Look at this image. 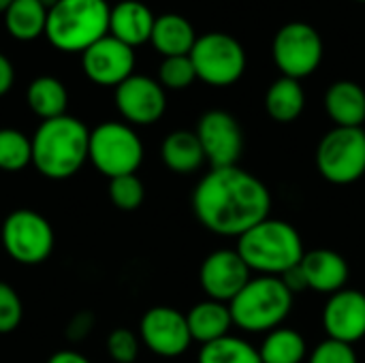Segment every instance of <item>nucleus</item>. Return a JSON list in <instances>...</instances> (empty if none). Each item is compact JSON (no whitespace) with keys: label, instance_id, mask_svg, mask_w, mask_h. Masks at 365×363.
Here are the masks:
<instances>
[{"label":"nucleus","instance_id":"1","mask_svg":"<svg viewBox=\"0 0 365 363\" xmlns=\"http://www.w3.org/2000/svg\"><path fill=\"white\" fill-rule=\"evenodd\" d=\"M192 212L207 231L240 237L269 218L272 195L255 173L237 165L212 169L195 186Z\"/></svg>","mask_w":365,"mask_h":363},{"label":"nucleus","instance_id":"2","mask_svg":"<svg viewBox=\"0 0 365 363\" xmlns=\"http://www.w3.org/2000/svg\"><path fill=\"white\" fill-rule=\"evenodd\" d=\"M90 131L73 118L60 116L41 122L32 137V165L47 180L73 178L88 160Z\"/></svg>","mask_w":365,"mask_h":363},{"label":"nucleus","instance_id":"3","mask_svg":"<svg viewBox=\"0 0 365 363\" xmlns=\"http://www.w3.org/2000/svg\"><path fill=\"white\" fill-rule=\"evenodd\" d=\"M237 255L250 272L261 276H282L287 270L302 263L306 250L302 235L287 220L265 218L250 231L237 237Z\"/></svg>","mask_w":365,"mask_h":363},{"label":"nucleus","instance_id":"4","mask_svg":"<svg viewBox=\"0 0 365 363\" xmlns=\"http://www.w3.org/2000/svg\"><path fill=\"white\" fill-rule=\"evenodd\" d=\"M107 0H58L49 6L45 36L51 47L64 53H83L109 34Z\"/></svg>","mask_w":365,"mask_h":363},{"label":"nucleus","instance_id":"5","mask_svg":"<svg viewBox=\"0 0 365 363\" xmlns=\"http://www.w3.org/2000/svg\"><path fill=\"white\" fill-rule=\"evenodd\" d=\"M293 293L276 276L250 278L229 304L233 327L246 334H269L287 321L293 308Z\"/></svg>","mask_w":365,"mask_h":363},{"label":"nucleus","instance_id":"6","mask_svg":"<svg viewBox=\"0 0 365 363\" xmlns=\"http://www.w3.org/2000/svg\"><path fill=\"white\" fill-rule=\"evenodd\" d=\"M88 160L109 180L135 173L143 163V143L124 122H103L90 131Z\"/></svg>","mask_w":365,"mask_h":363},{"label":"nucleus","instance_id":"7","mask_svg":"<svg viewBox=\"0 0 365 363\" xmlns=\"http://www.w3.org/2000/svg\"><path fill=\"white\" fill-rule=\"evenodd\" d=\"M190 60L197 79L214 88L233 86L246 71V51L242 43L225 32H207L197 36Z\"/></svg>","mask_w":365,"mask_h":363},{"label":"nucleus","instance_id":"8","mask_svg":"<svg viewBox=\"0 0 365 363\" xmlns=\"http://www.w3.org/2000/svg\"><path fill=\"white\" fill-rule=\"evenodd\" d=\"M319 173L338 186L355 184L365 175V131L361 128H331L317 148Z\"/></svg>","mask_w":365,"mask_h":363},{"label":"nucleus","instance_id":"9","mask_svg":"<svg viewBox=\"0 0 365 363\" xmlns=\"http://www.w3.org/2000/svg\"><path fill=\"white\" fill-rule=\"evenodd\" d=\"M323 39L319 30L306 21L284 24L272 43V58L282 77L304 79L323 62Z\"/></svg>","mask_w":365,"mask_h":363},{"label":"nucleus","instance_id":"10","mask_svg":"<svg viewBox=\"0 0 365 363\" xmlns=\"http://www.w3.org/2000/svg\"><path fill=\"white\" fill-rule=\"evenodd\" d=\"M2 246L21 265H38L53 252V229L45 216L32 210H15L2 223Z\"/></svg>","mask_w":365,"mask_h":363},{"label":"nucleus","instance_id":"11","mask_svg":"<svg viewBox=\"0 0 365 363\" xmlns=\"http://www.w3.org/2000/svg\"><path fill=\"white\" fill-rule=\"evenodd\" d=\"M197 137L212 169L235 167L244 152V133L240 122L222 109H210L197 124Z\"/></svg>","mask_w":365,"mask_h":363},{"label":"nucleus","instance_id":"12","mask_svg":"<svg viewBox=\"0 0 365 363\" xmlns=\"http://www.w3.org/2000/svg\"><path fill=\"white\" fill-rule=\"evenodd\" d=\"M115 107L133 126H150L165 116L167 94L158 79L148 75H130L115 88Z\"/></svg>","mask_w":365,"mask_h":363},{"label":"nucleus","instance_id":"13","mask_svg":"<svg viewBox=\"0 0 365 363\" xmlns=\"http://www.w3.org/2000/svg\"><path fill=\"white\" fill-rule=\"evenodd\" d=\"M141 342L160 357H180L192 344L186 315L169 306L150 308L139 323Z\"/></svg>","mask_w":365,"mask_h":363},{"label":"nucleus","instance_id":"14","mask_svg":"<svg viewBox=\"0 0 365 363\" xmlns=\"http://www.w3.org/2000/svg\"><path fill=\"white\" fill-rule=\"evenodd\" d=\"M81 68L92 83L118 88L135 71V49L107 34L81 53Z\"/></svg>","mask_w":365,"mask_h":363},{"label":"nucleus","instance_id":"15","mask_svg":"<svg viewBox=\"0 0 365 363\" xmlns=\"http://www.w3.org/2000/svg\"><path fill=\"white\" fill-rule=\"evenodd\" d=\"M252 272L237 250H214L205 257L199 270V282L207 300L231 304L233 297L250 282Z\"/></svg>","mask_w":365,"mask_h":363},{"label":"nucleus","instance_id":"16","mask_svg":"<svg viewBox=\"0 0 365 363\" xmlns=\"http://www.w3.org/2000/svg\"><path fill=\"white\" fill-rule=\"evenodd\" d=\"M323 329L329 340L351 347L365 338V293L342 289L329 295L323 308Z\"/></svg>","mask_w":365,"mask_h":363},{"label":"nucleus","instance_id":"17","mask_svg":"<svg viewBox=\"0 0 365 363\" xmlns=\"http://www.w3.org/2000/svg\"><path fill=\"white\" fill-rule=\"evenodd\" d=\"M302 270L308 280V289L325 295H334L342 289H346L349 282V263L342 255L329 250V248H317L304 255Z\"/></svg>","mask_w":365,"mask_h":363},{"label":"nucleus","instance_id":"18","mask_svg":"<svg viewBox=\"0 0 365 363\" xmlns=\"http://www.w3.org/2000/svg\"><path fill=\"white\" fill-rule=\"evenodd\" d=\"M154 21H156V17L148 4H143L139 0H122L111 6L109 34L135 49L150 41Z\"/></svg>","mask_w":365,"mask_h":363},{"label":"nucleus","instance_id":"19","mask_svg":"<svg viewBox=\"0 0 365 363\" xmlns=\"http://www.w3.org/2000/svg\"><path fill=\"white\" fill-rule=\"evenodd\" d=\"M325 111L336 122V126L344 128H361L365 122V90L351 81L340 79L331 83L325 92Z\"/></svg>","mask_w":365,"mask_h":363},{"label":"nucleus","instance_id":"20","mask_svg":"<svg viewBox=\"0 0 365 363\" xmlns=\"http://www.w3.org/2000/svg\"><path fill=\"white\" fill-rule=\"evenodd\" d=\"M150 43L163 58H173V56H190L197 34L192 24L178 15V13H165L156 17Z\"/></svg>","mask_w":365,"mask_h":363},{"label":"nucleus","instance_id":"21","mask_svg":"<svg viewBox=\"0 0 365 363\" xmlns=\"http://www.w3.org/2000/svg\"><path fill=\"white\" fill-rule=\"evenodd\" d=\"M186 323H188L192 342H199L201 347L229 336V329L233 327L229 304L214 302V300L195 304L190 312L186 315Z\"/></svg>","mask_w":365,"mask_h":363},{"label":"nucleus","instance_id":"22","mask_svg":"<svg viewBox=\"0 0 365 363\" xmlns=\"http://www.w3.org/2000/svg\"><path fill=\"white\" fill-rule=\"evenodd\" d=\"M160 158L167 169L178 175H190L203 167L205 152L197 133L192 131H173L165 137L160 145Z\"/></svg>","mask_w":365,"mask_h":363},{"label":"nucleus","instance_id":"23","mask_svg":"<svg viewBox=\"0 0 365 363\" xmlns=\"http://www.w3.org/2000/svg\"><path fill=\"white\" fill-rule=\"evenodd\" d=\"M26 103L30 111L45 122V120L66 116L68 92H66V86L58 77L41 75L30 81L26 90Z\"/></svg>","mask_w":365,"mask_h":363},{"label":"nucleus","instance_id":"24","mask_svg":"<svg viewBox=\"0 0 365 363\" xmlns=\"http://www.w3.org/2000/svg\"><path fill=\"white\" fill-rule=\"evenodd\" d=\"M47 13L43 0H13L4 11V28L15 41H34L45 34Z\"/></svg>","mask_w":365,"mask_h":363},{"label":"nucleus","instance_id":"25","mask_svg":"<svg viewBox=\"0 0 365 363\" xmlns=\"http://www.w3.org/2000/svg\"><path fill=\"white\" fill-rule=\"evenodd\" d=\"M306 107V92L297 79L280 77L276 79L265 94V109L272 120L280 124L295 122Z\"/></svg>","mask_w":365,"mask_h":363},{"label":"nucleus","instance_id":"26","mask_svg":"<svg viewBox=\"0 0 365 363\" xmlns=\"http://www.w3.org/2000/svg\"><path fill=\"white\" fill-rule=\"evenodd\" d=\"M259 355L263 363H304L308 359V347L299 332L278 327L265 336Z\"/></svg>","mask_w":365,"mask_h":363},{"label":"nucleus","instance_id":"27","mask_svg":"<svg viewBox=\"0 0 365 363\" xmlns=\"http://www.w3.org/2000/svg\"><path fill=\"white\" fill-rule=\"evenodd\" d=\"M199 363H263L259 349L237 336H225L199 351Z\"/></svg>","mask_w":365,"mask_h":363},{"label":"nucleus","instance_id":"28","mask_svg":"<svg viewBox=\"0 0 365 363\" xmlns=\"http://www.w3.org/2000/svg\"><path fill=\"white\" fill-rule=\"evenodd\" d=\"M32 163V139L17 128H0V169L15 173Z\"/></svg>","mask_w":365,"mask_h":363},{"label":"nucleus","instance_id":"29","mask_svg":"<svg viewBox=\"0 0 365 363\" xmlns=\"http://www.w3.org/2000/svg\"><path fill=\"white\" fill-rule=\"evenodd\" d=\"M109 199L118 210L135 212L137 208H141V203L145 199L143 182L135 173L113 178V180H109Z\"/></svg>","mask_w":365,"mask_h":363},{"label":"nucleus","instance_id":"30","mask_svg":"<svg viewBox=\"0 0 365 363\" xmlns=\"http://www.w3.org/2000/svg\"><path fill=\"white\" fill-rule=\"evenodd\" d=\"M197 79L190 56H173L163 58L158 66V83L165 90H184Z\"/></svg>","mask_w":365,"mask_h":363},{"label":"nucleus","instance_id":"31","mask_svg":"<svg viewBox=\"0 0 365 363\" xmlns=\"http://www.w3.org/2000/svg\"><path fill=\"white\" fill-rule=\"evenodd\" d=\"M21 317H24V306L17 291L11 285L0 282V334L15 332L21 323Z\"/></svg>","mask_w":365,"mask_h":363},{"label":"nucleus","instance_id":"32","mask_svg":"<svg viewBox=\"0 0 365 363\" xmlns=\"http://www.w3.org/2000/svg\"><path fill=\"white\" fill-rule=\"evenodd\" d=\"M107 353L115 363H133L139 355V338L124 327H118L107 338Z\"/></svg>","mask_w":365,"mask_h":363},{"label":"nucleus","instance_id":"33","mask_svg":"<svg viewBox=\"0 0 365 363\" xmlns=\"http://www.w3.org/2000/svg\"><path fill=\"white\" fill-rule=\"evenodd\" d=\"M308 363H359L357 353L351 344L336 342V340H323L310 355Z\"/></svg>","mask_w":365,"mask_h":363},{"label":"nucleus","instance_id":"34","mask_svg":"<svg viewBox=\"0 0 365 363\" xmlns=\"http://www.w3.org/2000/svg\"><path fill=\"white\" fill-rule=\"evenodd\" d=\"M92 327H94V317L83 310V312H79V315H75L71 319V323L66 327V336L71 340H83L92 332Z\"/></svg>","mask_w":365,"mask_h":363},{"label":"nucleus","instance_id":"35","mask_svg":"<svg viewBox=\"0 0 365 363\" xmlns=\"http://www.w3.org/2000/svg\"><path fill=\"white\" fill-rule=\"evenodd\" d=\"M278 278L284 282V287H287L293 295L308 291V280H306V274H304L302 265H295V267L287 270V272H284L282 276H278Z\"/></svg>","mask_w":365,"mask_h":363},{"label":"nucleus","instance_id":"36","mask_svg":"<svg viewBox=\"0 0 365 363\" xmlns=\"http://www.w3.org/2000/svg\"><path fill=\"white\" fill-rule=\"evenodd\" d=\"M13 81H15V68L11 60L4 53H0V98L13 88Z\"/></svg>","mask_w":365,"mask_h":363},{"label":"nucleus","instance_id":"37","mask_svg":"<svg viewBox=\"0 0 365 363\" xmlns=\"http://www.w3.org/2000/svg\"><path fill=\"white\" fill-rule=\"evenodd\" d=\"M47 363H90V359L77 351H58L47 359Z\"/></svg>","mask_w":365,"mask_h":363},{"label":"nucleus","instance_id":"38","mask_svg":"<svg viewBox=\"0 0 365 363\" xmlns=\"http://www.w3.org/2000/svg\"><path fill=\"white\" fill-rule=\"evenodd\" d=\"M11 2H13V0H0V15H4V11L9 9Z\"/></svg>","mask_w":365,"mask_h":363},{"label":"nucleus","instance_id":"39","mask_svg":"<svg viewBox=\"0 0 365 363\" xmlns=\"http://www.w3.org/2000/svg\"><path fill=\"white\" fill-rule=\"evenodd\" d=\"M355 2H365V0H355Z\"/></svg>","mask_w":365,"mask_h":363}]
</instances>
